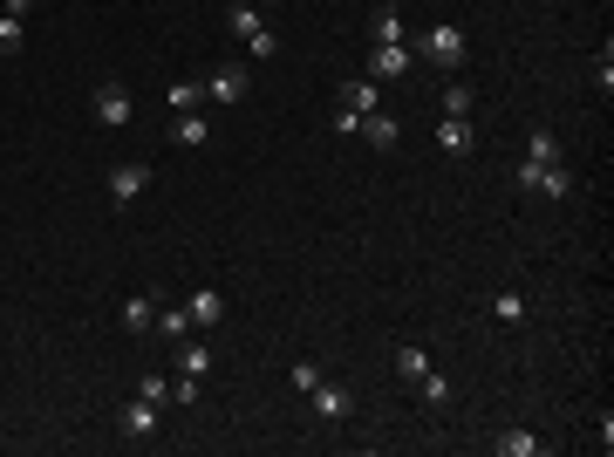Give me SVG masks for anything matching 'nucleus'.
Returning <instances> with one entry per match:
<instances>
[{"instance_id": "f3484780", "label": "nucleus", "mask_w": 614, "mask_h": 457, "mask_svg": "<svg viewBox=\"0 0 614 457\" xmlns=\"http://www.w3.org/2000/svg\"><path fill=\"white\" fill-rule=\"evenodd\" d=\"M151 335H164V342L178 348L185 335H192V314H185V307H157V328H151Z\"/></svg>"}, {"instance_id": "a211bd4d", "label": "nucleus", "mask_w": 614, "mask_h": 457, "mask_svg": "<svg viewBox=\"0 0 614 457\" xmlns=\"http://www.w3.org/2000/svg\"><path fill=\"white\" fill-rule=\"evenodd\" d=\"M478 110V96H471V82H451L444 96H437V116H471Z\"/></svg>"}, {"instance_id": "bb28decb", "label": "nucleus", "mask_w": 614, "mask_h": 457, "mask_svg": "<svg viewBox=\"0 0 614 457\" xmlns=\"http://www.w3.org/2000/svg\"><path fill=\"white\" fill-rule=\"evenodd\" d=\"M137 396H144V403H157V410H164V396H171V376H137Z\"/></svg>"}, {"instance_id": "b1692460", "label": "nucleus", "mask_w": 614, "mask_h": 457, "mask_svg": "<svg viewBox=\"0 0 614 457\" xmlns=\"http://www.w3.org/2000/svg\"><path fill=\"white\" fill-rule=\"evenodd\" d=\"M423 369H430V355H423V348H396V376H403V382H417Z\"/></svg>"}, {"instance_id": "39448f33", "label": "nucleus", "mask_w": 614, "mask_h": 457, "mask_svg": "<svg viewBox=\"0 0 614 457\" xmlns=\"http://www.w3.org/2000/svg\"><path fill=\"white\" fill-rule=\"evenodd\" d=\"M89 110H96V123H103V130H123V123L137 116V103H130V89H123V82H103Z\"/></svg>"}, {"instance_id": "423d86ee", "label": "nucleus", "mask_w": 614, "mask_h": 457, "mask_svg": "<svg viewBox=\"0 0 614 457\" xmlns=\"http://www.w3.org/2000/svg\"><path fill=\"white\" fill-rule=\"evenodd\" d=\"M144 185H151V164H144V157L110 164V198H116V205H137V198H144Z\"/></svg>"}, {"instance_id": "f257e3e1", "label": "nucleus", "mask_w": 614, "mask_h": 457, "mask_svg": "<svg viewBox=\"0 0 614 457\" xmlns=\"http://www.w3.org/2000/svg\"><path fill=\"white\" fill-rule=\"evenodd\" d=\"M512 185L519 191H546V198H574V171H567V164H533V157H526V164L512 171Z\"/></svg>"}, {"instance_id": "393cba45", "label": "nucleus", "mask_w": 614, "mask_h": 457, "mask_svg": "<svg viewBox=\"0 0 614 457\" xmlns=\"http://www.w3.org/2000/svg\"><path fill=\"white\" fill-rule=\"evenodd\" d=\"M492 314H499L505 328H519V321H526V301H519V294H492Z\"/></svg>"}, {"instance_id": "20e7f679", "label": "nucleus", "mask_w": 614, "mask_h": 457, "mask_svg": "<svg viewBox=\"0 0 614 457\" xmlns=\"http://www.w3.org/2000/svg\"><path fill=\"white\" fill-rule=\"evenodd\" d=\"M246 89H253V76H246V62H226V69H212L205 76V103H246Z\"/></svg>"}, {"instance_id": "5701e85b", "label": "nucleus", "mask_w": 614, "mask_h": 457, "mask_svg": "<svg viewBox=\"0 0 614 457\" xmlns=\"http://www.w3.org/2000/svg\"><path fill=\"white\" fill-rule=\"evenodd\" d=\"M21 48H28V21L0 14V55H21Z\"/></svg>"}, {"instance_id": "f03ea898", "label": "nucleus", "mask_w": 614, "mask_h": 457, "mask_svg": "<svg viewBox=\"0 0 614 457\" xmlns=\"http://www.w3.org/2000/svg\"><path fill=\"white\" fill-rule=\"evenodd\" d=\"M417 55H423V62H437V69H464V28H458V21H437V28L417 41Z\"/></svg>"}, {"instance_id": "ddd939ff", "label": "nucleus", "mask_w": 614, "mask_h": 457, "mask_svg": "<svg viewBox=\"0 0 614 457\" xmlns=\"http://www.w3.org/2000/svg\"><path fill=\"white\" fill-rule=\"evenodd\" d=\"M226 28H232V35H239V41H253V35H260V28H267V14H260V0H232V7H226Z\"/></svg>"}, {"instance_id": "9d476101", "label": "nucleus", "mask_w": 614, "mask_h": 457, "mask_svg": "<svg viewBox=\"0 0 614 457\" xmlns=\"http://www.w3.org/2000/svg\"><path fill=\"white\" fill-rule=\"evenodd\" d=\"M212 362H219V355H212V342H198V335H185V342H178V376H212Z\"/></svg>"}, {"instance_id": "9b49d317", "label": "nucleus", "mask_w": 614, "mask_h": 457, "mask_svg": "<svg viewBox=\"0 0 614 457\" xmlns=\"http://www.w3.org/2000/svg\"><path fill=\"white\" fill-rule=\"evenodd\" d=\"M171 137H178V151H205V137H212V123H205V110H178V123H171Z\"/></svg>"}, {"instance_id": "cd10ccee", "label": "nucleus", "mask_w": 614, "mask_h": 457, "mask_svg": "<svg viewBox=\"0 0 614 457\" xmlns=\"http://www.w3.org/2000/svg\"><path fill=\"white\" fill-rule=\"evenodd\" d=\"M294 389H301V396H314V389H321V362H294Z\"/></svg>"}, {"instance_id": "6ab92c4d", "label": "nucleus", "mask_w": 614, "mask_h": 457, "mask_svg": "<svg viewBox=\"0 0 614 457\" xmlns=\"http://www.w3.org/2000/svg\"><path fill=\"white\" fill-rule=\"evenodd\" d=\"M546 451V437H533V430H505L499 437V457H539Z\"/></svg>"}, {"instance_id": "7ed1b4c3", "label": "nucleus", "mask_w": 614, "mask_h": 457, "mask_svg": "<svg viewBox=\"0 0 614 457\" xmlns=\"http://www.w3.org/2000/svg\"><path fill=\"white\" fill-rule=\"evenodd\" d=\"M417 69V48L410 41H376L369 48V82H403Z\"/></svg>"}, {"instance_id": "dca6fc26", "label": "nucleus", "mask_w": 614, "mask_h": 457, "mask_svg": "<svg viewBox=\"0 0 614 457\" xmlns=\"http://www.w3.org/2000/svg\"><path fill=\"white\" fill-rule=\"evenodd\" d=\"M123 437H157V403L130 396V403H123Z\"/></svg>"}, {"instance_id": "a878e982", "label": "nucleus", "mask_w": 614, "mask_h": 457, "mask_svg": "<svg viewBox=\"0 0 614 457\" xmlns=\"http://www.w3.org/2000/svg\"><path fill=\"white\" fill-rule=\"evenodd\" d=\"M205 103V82H171V110H198Z\"/></svg>"}, {"instance_id": "7c9ffc66", "label": "nucleus", "mask_w": 614, "mask_h": 457, "mask_svg": "<svg viewBox=\"0 0 614 457\" xmlns=\"http://www.w3.org/2000/svg\"><path fill=\"white\" fill-rule=\"evenodd\" d=\"M171 403H198V376H171Z\"/></svg>"}, {"instance_id": "c756f323", "label": "nucleus", "mask_w": 614, "mask_h": 457, "mask_svg": "<svg viewBox=\"0 0 614 457\" xmlns=\"http://www.w3.org/2000/svg\"><path fill=\"white\" fill-rule=\"evenodd\" d=\"M246 55H280V35H273V28H260V35L246 41Z\"/></svg>"}, {"instance_id": "f8f14e48", "label": "nucleus", "mask_w": 614, "mask_h": 457, "mask_svg": "<svg viewBox=\"0 0 614 457\" xmlns=\"http://www.w3.org/2000/svg\"><path fill=\"white\" fill-rule=\"evenodd\" d=\"M185 314H192V328H219V321H226V294H219V287H198Z\"/></svg>"}, {"instance_id": "c85d7f7f", "label": "nucleus", "mask_w": 614, "mask_h": 457, "mask_svg": "<svg viewBox=\"0 0 614 457\" xmlns=\"http://www.w3.org/2000/svg\"><path fill=\"white\" fill-rule=\"evenodd\" d=\"M594 89L614 96V48H601V62H594Z\"/></svg>"}, {"instance_id": "2eb2a0df", "label": "nucleus", "mask_w": 614, "mask_h": 457, "mask_svg": "<svg viewBox=\"0 0 614 457\" xmlns=\"http://www.w3.org/2000/svg\"><path fill=\"white\" fill-rule=\"evenodd\" d=\"M123 328H130V335H151L157 328V294H130V301H123Z\"/></svg>"}, {"instance_id": "6e6552de", "label": "nucleus", "mask_w": 614, "mask_h": 457, "mask_svg": "<svg viewBox=\"0 0 614 457\" xmlns=\"http://www.w3.org/2000/svg\"><path fill=\"white\" fill-rule=\"evenodd\" d=\"M355 137H369L376 151H396V144H403V123H396V116H383V110H369L362 123H355Z\"/></svg>"}, {"instance_id": "2f4dec72", "label": "nucleus", "mask_w": 614, "mask_h": 457, "mask_svg": "<svg viewBox=\"0 0 614 457\" xmlns=\"http://www.w3.org/2000/svg\"><path fill=\"white\" fill-rule=\"evenodd\" d=\"M0 14H14V21H28V14H35V0H0Z\"/></svg>"}, {"instance_id": "4be33fe9", "label": "nucleus", "mask_w": 614, "mask_h": 457, "mask_svg": "<svg viewBox=\"0 0 614 457\" xmlns=\"http://www.w3.org/2000/svg\"><path fill=\"white\" fill-rule=\"evenodd\" d=\"M526 157H533V164H560V137H553V130H533V137H526Z\"/></svg>"}, {"instance_id": "412c9836", "label": "nucleus", "mask_w": 614, "mask_h": 457, "mask_svg": "<svg viewBox=\"0 0 614 457\" xmlns=\"http://www.w3.org/2000/svg\"><path fill=\"white\" fill-rule=\"evenodd\" d=\"M417 396L430 403V410H444V403H451V382L437 376V369H423V376H417Z\"/></svg>"}, {"instance_id": "0eeeda50", "label": "nucleus", "mask_w": 614, "mask_h": 457, "mask_svg": "<svg viewBox=\"0 0 614 457\" xmlns=\"http://www.w3.org/2000/svg\"><path fill=\"white\" fill-rule=\"evenodd\" d=\"M307 403H314V417H321V423H348V417H355V389H342V382H321Z\"/></svg>"}, {"instance_id": "aec40b11", "label": "nucleus", "mask_w": 614, "mask_h": 457, "mask_svg": "<svg viewBox=\"0 0 614 457\" xmlns=\"http://www.w3.org/2000/svg\"><path fill=\"white\" fill-rule=\"evenodd\" d=\"M369 41H410V28H403V14H396V7H383V14L369 21Z\"/></svg>"}, {"instance_id": "1a4fd4ad", "label": "nucleus", "mask_w": 614, "mask_h": 457, "mask_svg": "<svg viewBox=\"0 0 614 457\" xmlns=\"http://www.w3.org/2000/svg\"><path fill=\"white\" fill-rule=\"evenodd\" d=\"M342 110H355V116L383 110V82H369V76H348V82H342Z\"/></svg>"}, {"instance_id": "4468645a", "label": "nucleus", "mask_w": 614, "mask_h": 457, "mask_svg": "<svg viewBox=\"0 0 614 457\" xmlns=\"http://www.w3.org/2000/svg\"><path fill=\"white\" fill-rule=\"evenodd\" d=\"M437 144H444V151H451V157H464V151H471V144H478V130H471V116H444V123H437Z\"/></svg>"}]
</instances>
